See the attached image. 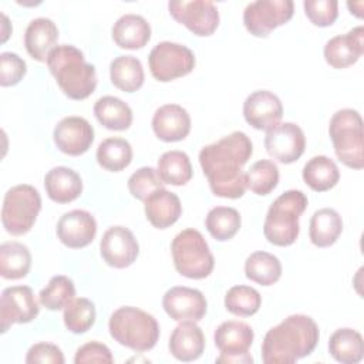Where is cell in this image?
<instances>
[{
	"mask_svg": "<svg viewBox=\"0 0 364 364\" xmlns=\"http://www.w3.org/2000/svg\"><path fill=\"white\" fill-rule=\"evenodd\" d=\"M171 354L183 363L198 360L205 350V336L196 321H181L169 337Z\"/></svg>",
	"mask_w": 364,
	"mask_h": 364,
	"instance_id": "obj_22",
	"label": "cell"
},
{
	"mask_svg": "<svg viewBox=\"0 0 364 364\" xmlns=\"http://www.w3.org/2000/svg\"><path fill=\"white\" fill-rule=\"evenodd\" d=\"M328 353L341 364H357L364 355L361 334L350 327L336 330L328 340Z\"/></svg>",
	"mask_w": 364,
	"mask_h": 364,
	"instance_id": "obj_28",
	"label": "cell"
},
{
	"mask_svg": "<svg viewBox=\"0 0 364 364\" xmlns=\"http://www.w3.org/2000/svg\"><path fill=\"white\" fill-rule=\"evenodd\" d=\"M41 210V196L38 191L27 183L10 188L3 200L1 222L4 229L13 236L27 233Z\"/></svg>",
	"mask_w": 364,
	"mask_h": 364,
	"instance_id": "obj_8",
	"label": "cell"
},
{
	"mask_svg": "<svg viewBox=\"0 0 364 364\" xmlns=\"http://www.w3.org/2000/svg\"><path fill=\"white\" fill-rule=\"evenodd\" d=\"M100 253L104 262L115 269L131 266L138 255L139 246L134 233L125 226H111L102 235Z\"/></svg>",
	"mask_w": 364,
	"mask_h": 364,
	"instance_id": "obj_15",
	"label": "cell"
},
{
	"mask_svg": "<svg viewBox=\"0 0 364 364\" xmlns=\"http://www.w3.org/2000/svg\"><path fill=\"white\" fill-rule=\"evenodd\" d=\"M27 364H64V355L60 347L51 343H36L33 344L26 355Z\"/></svg>",
	"mask_w": 364,
	"mask_h": 364,
	"instance_id": "obj_44",
	"label": "cell"
},
{
	"mask_svg": "<svg viewBox=\"0 0 364 364\" xmlns=\"http://www.w3.org/2000/svg\"><path fill=\"white\" fill-rule=\"evenodd\" d=\"M168 9L173 20L183 24L196 36L208 37L219 26L218 7L209 0L169 1Z\"/></svg>",
	"mask_w": 364,
	"mask_h": 364,
	"instance_id": "obj_12",
	"label": "cell"
},
{
	"mask_svg": "<svg viewBox=\"0 0 364 364\" xmlns=\"http://www.w3.org/2000/svg\"><path fill=\"white\" fill-rule=\"evenodd\" d=\"M243 117L255 129L267 131L277 125L283 117L282 101L272 91L257 90L246 97Z\"/></svg>",
	"mask_w": 364,
	"mask_h": 364,
	"instance_id": "obj_18",
	"label": "cell"
},
{
	"mask_svg": "<svg viewBox=\"0 0 364 364\" xmlns=\"http://www.w3.org/2000/svg\"><path fill=\"white\" fill-rule=\"evenodd\" d=\"M95 317V306L85 297H74L64 307V324L67 330L74 334H82L88 331L94 326Z\"/></svg>",
	"mask_w": 364,
	"mask_h": 364,
	"instance_id": "obj_37",
	"label": "cell"
},
{
	"mask_svg": "<svg viewBox=\"0 0 364 364\" xmlns=\"http://www.w3.org/2000/svg\"><path fill=\"white\" fill-rule=\"evenodd\" d=\"M294 13L291 0H257L245 7L243 24L255 37H267L274 28L286 24Z\"/></svg>",
	"mask_w": 364,
	"mask_h": 364,
	"instance_id": "obj_10",
	"label": "cell"
},
{
	"mask_svg": "<svg viewBox=\"0 0 364 364\" xmlns=\"http://www.w3.org/2000/svg\"><path fill=\"white\" fill-rule=\"evenodd\" d=\"M115 44L125 50L142 48L151 38V26L139 14H124L112 26Z\"/></svg>",
	"mask_w": 364,
	"mask_h": 364,
	"instance_id": "obj_26",
	"label": "cell"
},
{
	"mask_svg": "<svg viewBox=\"0 0 364 364\" xmlns=\"http://www.w3.org/2000/svg\"><path fill=\"white\" fill-rule=\"evenodd\" d=\"M164 183L182 186L192 178V165L189 156L182 151H168L158 159L156 168Z\"/></svg>",
	"mask_w": 364,
	"mask_h": 364,
	"instance_id": "obj_34",
	"label": "cell"
},
{
	"mask_svg": "<svg viewBox=\"0 0 364 364\" xmlns=\"http://www.w3.org/2000/svg\"><path fill=\"white\" fill-rule=\"evenodd\" d=\"M44 188L51 200L57 203H68L81 195L82 181L74 169L55 166L46 173Z\"/></svg>",
	"mask_w": 364,
	"mask_h": 364,
	"instance_id": "obj_25",
	"label": "cell"
},
{
	"mask_svg": "<svg viewBox=\"0 0 364 364\" xmlns=\"http://www.w3.org/2000/svg\"><path fill=\"white\" fill-rule=\"evenodd\" d=\"M303 7L307 18L317 27H328L338 17V3L336 0H306Z\"/></svg>",
	"mask_w": 364,
	"mask_h": 364,
	"instance_id": "obj_42",
	"label": "cell"
},
{
	"mask_svg": "<svg viewBox=\"0 0 364 364\" xmlns=\"http://www.w3.org/2000/svg\"><path fill=\"white\" fill-rule=\"evenodd\" d=\"M195 55L191 48L172 41L158 43L148 55L149 71L161 82H168L189 74L195 67Z\"/></svg>",
	"mask_w": 364,
	"mask_h": 364,
	"instance_id": "obj_9",
	"label": "cell"
},
{
	"mask_svg": "<svg viewBox=\"0 0 364 364\" xmlns=\"http://www.w3.org/2000/svg\"><path fill=\"white\" fill-rule=\"evenodd\" d=\"M152 129L164 142L182 141L191 131V117L183 107L178 104H165L155 111L152 117Z\"/></svg>",
	"mask_w": 364,
	"mask_h": 364,
	"instance_id": "obj_21",
	"label": "cell"
},
{
	"mask_svg": "<svg viewBox=\"0 0 364 364\" xmlns=\"http://www.w3.org/2000/svg\"><path fill=\"white\" fill-rule=\"evenodd\" d=\"M252 154V141L242 131H235L200 149L199 164L213 195L228 199L245 195L246 181L242 168Z\"/></svg>",
	"mask_w": 364,
	"mask_h": 364,
	"instance_id": "obj_1",
	"label": "cell"
},
{
	"mask_svg": "<svg viewBox=\"0 0 364 364\" xmlns=\"http://www.w3.org/2000/svg\"><path fill=\"white\" fill-rule=\"evenodd\" d=\"M145 216L156 229L172 226L182 215V205L176 193L161 188L152 192L145 200Z\"/></svg>",
	"mask_w": 364,
	"mask_h": 364,
	"instance_id": "obj_23",
	"label": "cell"
},
{
	"mask_svg": "<svg viewBox=\"0 0 364 364\" xmlns=\"http://www.w3.org/2000/svg\"><path fill=\"white\" fill-rule=\"evenodd\" d=\"M54 144L57 148L71 156L85 154L94 142V128L82 117H65L54 128Z\"/></svg>",
	"mask_w": 364,
	"mask_h": 364,
	"instance_id": "obj_17",
	"label": "cell"
},
{
	"mask_svg": "<svg viewBox=\"0 0 364 364\" xmlns=\"http://www.w3.org/2000/svg\"><path fill=\"white\" fill-rule=\"evenodd\" d=\"M307 208V196L297 189H290L277 196L270 205L264 223V237L274 246H290L296 242L300 225L299 218Z\"/></svg>",
	"mask_w": 364,
	"mask_h": 364,
	"instance_id": "obj_5",
	"label": "cell"
},
{
	"mask_svg": "<svg viewBox=\"0 0 364 364\" xmlns=\"http://www.w3.org/2000/svg\"><path fill=\"white\" fill-rule=\"evenodd\" d=\"M46 63L58 87L68 98L85 100L95 91V67L85 63L82 51L77 47L71 44L57 46L50 51Z\"/></svg>",
	"mask_w": 364,
	"mask_h": 364,
	"instance_id": "obj_3",
	"label": "cell"
},
{
	"mask_svg": "<svg viewBox=\"0 0 364 364\" xmlns=\"http://www.w3.org/2000/svg\"><path fill=\"white\" fill-rule=\"evenodd\" d=\"M108 330L118 344L139 353L154 348L159 338L156 318L132 306L117 309L109 317Z\"/></svg>",
	"mask_w": 364,
	"mask_h": 364,
	"instance_id": "obj_4",
	"label": "cell"
},
{
	"mask_svg": "<svg viewBox=\"0 0 364 364\" xmlns=\"http://www.w3.org/2000/svg\"><path fill=\"white\" fill-rule=\"evenodd\" d=\"M301 175L306 185L316 192H326L334 188L340 179V171L336 162L326 155H317L309 159Z\"/></svg>",
	"mask_w": 364,
	"mask_h": 364,
	"instance_id": "obj_30",
	"label": "cell"
},
{
	"mask_svg": "<svg viewBox=\"0 0 364 364\" xmlns=\"http://www.w3.org/2000/svg\"><path fill=\"white\" fill-rule=\"evenodd\" d=\"M31 267V253L20 242H4L0 246V274L7 280L23 279Z\"/></svg>",
	"mask_w": 364,
	"mask_h": 364,
	"instance_id": "obj_32",
	"label": "cell"
},
{
	"mask_svg": "<svg viewBox=\"0 0 364 364\" xmlns=\"http://www.w3.org/2000/svg\"><path fill=\"white\" fill-rule=\"evenodd\" d=\"M57 236L70 249L88 246L97 235L95 218L82 209L65 212L57 222Z\"/></svg>",
	"mask_w": 364,
	"mask_h": 364,
	"instance_id": "obj_19",
	"label": "cell"
},
{
	"mask_svg": "<svg viewBox=\"0 0 364 364\" xmlns=\"http://www.w3.org/2000/svg\"><path fill=\"white\" fill-rule=\"evenodd\" d=\"M132 161L131 144L118 136L104 139L97 148V162L105 171L119 172L125 169Z\"/></svg>",
	"mask_w": 364,
	"mask_h": 364,
	"instance_id": "obj_35",
	"label": "cell"
},
{
	"mask_svg": "<svg viewBox=\"0 0 364 364\" xmlns=\"http://www.w3.org/2000/svg\"><path fill=\"white\" fill-rule=\"evenodd\" d=\"M239 212L230 206H216L210 209L205 219V226L212 237L219 242L232 239L240 229Z\"/></svg>",
	"mask_w": 364,
	"mask_h": 364,
	"instance_id": "obj_36",
	"label": "cell"
},
{
	"mask_svg": "<svg viewBox=\"0 0 364 364\" xmlns=\"http://www.w3.org/2000/svg\"><path fill=\"white\" fill-rule=\"evenodd\" d=\"M245 181L246 188L253 193L260 196L269 195L279 183V168L270 159H260L245 173Z\"/></svg>",
	"mask_w": 364,
	"mask_h": 364,
	"instance_id": "obj_38",
	"label": "cell"
},
{
	"mask_svg": "<svg viewBox=\"0 0 364 364\" xmlns=\"http://www.w3.org/2000/svg\"><path fill=\"white\" fill-rule=\"evenodd\" d=\"M161 188H164V182L158 171L151 166L139 168L128 179L129 193L138 200H145L152 192Z\"/></svg>",
	"mask_w": 364,
	"mask_h": 364,
	"instance_id": "obj_41",
	"label": "cell"
},
{
	"mask_svg": "<svg viewBox=\"0 0 364 364\" xmlns=\"http://www.w3.org/2000/svg\"><path fill=\"white\" fill-rule=\"evenodd\" d=\"M324 60L333 68H347L355 64L364 53V27L358 26L346 34L330 38L324 46Z\"/></svg>",
	"mask_w": 364,
	"mask_h": 364,
	"instance_id": "obj_20",
	"label": "cell"
},
{
	"mask_svg": "<svg viewBox=\"0 0 364 364\" xmlns=\"http://www.w3.org/2000/svg\"><path fill=\"white\" fill-rule=\"evenodd\" d=\"M27 73L26 61L16 53L4 51L0 54V84L11 87L18 84Z\"/></svg>",
	"mask_w": 364,
	"mask_h": 364,
	"instance_id": "obj_43",
	"label": "cell"
},
{
	"mask_svg": "<svg viewBox=\"0 0 364 364\" xmlns=\"http://www.w3.org/2000/svg\"><path fill=\"white\" fill-rule=\"evenodd\" d=\"M162 307L175 321H199L208 311V301L198 289L175 286L164 294Z\"/></svg>",
	"mask_w": 364,
	"mask_h": 364,
	"instance_id": "obj_16",
	"label": "cell"
},
{
	"mask_svg": "<svg viewBox=\"0 0 364 364\" xmlns=\"http://www.w3.org/2000/svg\"><path fill=\"white\" fill-rule=\"evenodd\" d=\"M253 338L255 333L249 324L239 320L223 321L218 326L213 334L215 346L220 351L216 363L252 364L253 358L247 351Z\"/></svg>",
	"mask_w": 364,
	"mask_h": 364,
	"instance_id": "obj_11",
	"label": "cell"
},
{
	"mask_svg": "<svg viewBox=\"0 0 364 364\" xmlns=\"http://www.w3.org/2000/svg\"><path fill=\"white\" fill-rule=\"evenodd\" d=\"M262 304L260 293L245 284L233 286L225 296V307L229 313L240 317H249L259 311Z\"/></svg>",
	"mask_w": 364,
	"mask_h": 364,
	"instance_id": "obj_40",
	"label": "cell"
},
{
	"mask_svg": "<svg viewBox=\"0 0 364 364\" xmlns=\"http://www.w3.org/2000/svg\"><path fill=\"white\" fill-rule=\"evenodd\" d=\"M111 82L124 92L138 91L145 80L141 61L134 55H119L109 64Z\"/></svg>",
	"mask_w": 364,
	"mask_h": 364,
	"instance_id": "obj_31",
	"label": "cell"
},
{
	"mask_svg": "<svg viewBox=\"0 0 364 364\" xmlns=\"http://www.w3.org/2000/svg\"><path fill=\"white\" fill-rule=\"evenodd\" d=\"M320 338L317 323L306 314H291L272 327L262 343L264 364H291L309 355Z\"/></svg>",
	"mask_w": 364,
	"mask_h": 364,
	"instance_id": "obj_2",
	"label": "cell"
},
{
	"mask_svg": "<svg viewBox=\"0 0 364 364\" xmlns=\"http://www.w3.org/2000/svg\"><path fill=\"white\" fill-rule=\"evenodd\" d=\"M264 148L267 154L282 162H296L306 149V136L303 129L293 122L277 124L266 131Z\"/></svg>",
	"mask_w": 364,
	"mask_h": 364,
	"instance_id": "obj_14",
	"label": "cell"
},
{
	"mask_svg": "<svg viewBox=\"0 0 364 364\" xmlns=\"http://www.w3.org/2000/svg\"><path fill=\"white\" fill-rule=\"evenodd\" d=\"M343 232V219L337 210L323 208L313 213L309 225V236L314 246L328 247L337 242Z\"/></svg>",
	"mask_w": 364,
	"mask_h": 364,
	"instance_id": "obj_27",
	"label": "cell"
},
{
	"mask_svg": "<svg viewBox=\"0 0 364 364\" xmlns=\"http://www.w3.org/2000/svg\"><path fill=\"white\" fill-rule=\"evenodd\" d=\"M75 364H90V363H114L111 350L98 341H90L81 346L74 357Z\"/></svg>",
	"mask_w": 364,
	"mask_h": 364,
	"instance_id": "obj_45",
	"label": "cell"
},
{
	"mask_svg": "<svg viewBox=\"0 0 364 364\" xmlns=\"http://www.w3.org/2000/svg\"><path fill=\"white\" fill-rule=\"evenodd\" d=\"M245 274L260 286H272L282 276V263L274 255L259 250L246 259Z\"/></svg>",
	"mask_w": 364,
	"mask_h": 364,
	"instance_id": "obj_33",
	"label": "cell"
},
{
	"mask_svg": "<svg viewBox=\"0 0 364 364\" xmlns=\"http://www.w3.org/2000/svg\"><path fill=\"white\" fill-rule=\"evenodd\" d=\"M58 28L51 18L37 17L31 20L24 33V46L27 53L37 61L44 63L50 51L57 47Z\"/></svg>",
	"mask_w": 364,
	"mask_h": 364,
	"instance_id": "obj_24",
	"label": "cell"
},
{
	"mask_svg": "<svg viewBox=\"0 0 364 364\" xmlns=\"http://www.w3.org/2000/svg\"><path fill=\"white\" fill-rule=\"evenodd\" d=\"M94 115L98 122L111 131H125L132 124V109L122 100L105 95L94 104Z\"/></svg>",
	"mask_w": 364,
	"mask_h": 364,
	"instance_id": "obj_29",
	"label": "cell"
},
{
	"mask_svg": "<svg viewBox=\"0 0 364 364\" xmlns=\"http://www.w3.org/2000/svg\"><path fill=\"white\" fill-rule=\"evenodd\" d=\"M40 313L38 303L28 286L6 287L0 299L1 333H6L11 324L30 323Z\"/></svg>",
	"mask_w": 364,
	"mask_h": 364,
	"instance_id": "obj_13",
	"label": "cell"
},
{
	"mask_svg": "<svg viewBox=\"0 0 364 364\" xmlns=\"http://www.w3.org/2000/svg\"><path fill=\"white\" fill-rule=\"evenodd\" d=\"M171 250L176 272L188 279H205L215 267V259L208 242L196 229L179 232L171 243Z\"/></svg>",
	"mask_w": 364,
	"mask_h": 364,
	"instance_id": "obj_7",
	"label": "cell"
},
{
	"mask_svg": "<svg viewBox=\"0 0 364 364\" xmlns=\"http://www.w3.org/2000/svg\"><path fill=\"white\" fill-rule=\"evenodd\" d=\"M75 296L74 282L63 274L54 276L50 279L47 286L41 289L38 294V301L43 307L48 310H61L64 309Z\"/></svg>",
	"mask_w": 364,
	"mask_h": 364,
	"instance_id": "obj_39",
	"label": "cell"
},
{
	"mask_svg": "<svg viewBox=\"0 0 364 364\" xmlns=\"http://www.w3.org/2000/svg\"><path fill=\"white\" fill-rule=\"evenodd\" d=\"M328 134L340 162L351 169H361L364 166V134L360 112L353 108L338 109L330 119Z\"/></svg>",
	"mask_w": 364,
	"mask_h": 364,
	"instance_id": "obj_6",
	"label": "cell"
}]
</instances>
